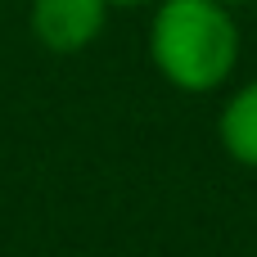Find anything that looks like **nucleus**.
Instances as JSON below:
<instances>
[{"mask_svg":"<svg viewBox=\"0 0 257 257\" xmlns=\"http://www.w3.org/2000/svg\"><path fill=\"white\" fill-rule=\"evenodd\" d=\"M108 23L104 0H32L27 27L50 54H81L86 45L99 41Z\"/></svg>","mask_w":257,"mask_h":257,"instance_id":"2","label":"nucleus"},{"mask_svg":"<svg viewBox=\"0 0 257 257\" xmlns=\"http://www.w3.org/2000/svg\"><path fill=\"white\" fill-rule=\"evenodd\" d=\"M108 9H136V5H154V0H104Z\"/></svg>","mask_w":257,"mask_h":257,"instance_id":"4","label":"nucleus"},{"mask_svg":"<svg viewBox=\"0 0 257 257\" xmlns=\"http://www.w3.org/2000/svg\"><path fill=\"white\" fill-rule=\"evenodd\" d=\"M226 9H235V5H257V0H221Z\"/></svg>","mask_w":257,"mask_h":257,"instance_id":"5","label":"nucleus"},{"mask_svg":"<svg viewBox=\"0 0 257 257\" xmlns=\"http://www.w3.org/2000/svg\"><path fill=\"white\" fill-rule=\"evenodd\" d=\"M217 136H221V149L239 163V167H253L257 172V77L244 81L226 108H221V122H217Z\"/></svg>","mask_w":257,"mask_h":257,"instance_id":"3","label":"nucleus"},{"mask_svg":"<svg viewBox=\"0 0 257 257\" xmlns=\"http://www.w3.org/2000/svg\"><path fill=\"white\" fill-rule=\"evenodd\" d=\"M149 63L185 95H208L239 63V27L221 0H154Z\"/></svg>","mask_w":257,"mask_h":257,"instance_id":"1","label":"nucleus"}]
</instances>
